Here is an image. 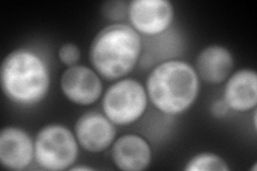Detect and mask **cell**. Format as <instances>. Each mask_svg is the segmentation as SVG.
<instances>
[{
  "label": "cell",
  "mask_w": 257,
  "mask_h": 171,
  "mask_svg": "<svg viewBox=\"0 0 257 171\" xmlns=\"http://www.w3.org/2000/svg\"><path fill=\"white\" fill-rule=\"evenodd\" d=\"M74 134L84 150L99 153L112 145L117 131L115 124L104 113L88 111L77 119Z\"/></svg>",
  "instance_id": "obj_8"
},
{
  "label": "cell",
  "mask_w": 257,
  "mask_h": 171,
  "mask_svg": "<svg viewBox=\"0 0 257 171\" xmlns=\"http://www.w3.org/2000/svg\"><path fill=\"white\" fill-rule=\"evenodd\" d=\"M234 69V56L223 45H209L196 58L195 70L199 79L207 84L219 85L226 80Z\"/></svg>",
  "instance_id": "obj_11"
},
{
  "label": "cell",
  "mask_w": 257,
  "mask_h": 171,
  "mask_svg": "<svg viewBox=\"0 0 257 171\" xmlns=\"http://www.w3.org/2000/svg\"><path fill=\"white\" fill-rule=\"evenodd\" d=\"M230 110V108L228 107L227 103L225 102L224 99H218L215 100L210 107V111L212 113V116L215 118H224L225 116L227 115L228 111Z\"/></svg>",
  "instance_id": "obj_15"
},
{
  "label": "cell",
  "mask_w": 257,
  "mask_h": 171,
  "mask_svg": "<svg viewBox=\"0 0 257 171\" xmlns=\"http://www.w3.org/2000/svg\"><path fill=\"white\" fill-rule=\"evenodd\" d=\"M141 35L132 26L115 23L101 29L90 45L89 60L94 71L107 80L131 73L142 55Z\"/></svg>",
  "instance_id": "obj_3"
},
{
  "label": "cell",
  "mask_w": 257,
  "mask_h": 171,
  "mask_svg": "<svg viewBox=\"0 0 257 171\" xmlns=\"http://www.w3.org/2000/svg\"><path fill=\"white\" fill-rule=\"evenodd\" d=\"M59 60L68 68L76 66L80 59V50L74 43H64L58 51Z\"/></svg>",
  "instance_id": "obj_14"
},
{
  "label": "cell",
  "mask_w": 257,
  "mask_h": 171,
  "mask_svg": "<svg viewBox=\"0 0 257 171\" xmlns=\"http://www.w3.org/2000/svg\"><path fill=\"white\" fill-rule=\"evenodd\" d=\"M5 95L16 105L30 107L42 102L51 86L46 61L30 48H18L6 56L0 69Z\"/></svg>",
  "instance_id": "obj_1"
},
{
  "label": "cell",
  "mask_w": 257,
  "mask_h": 171,
  "mask_svg": "<svg viewBox=\"0 0 257 171\" xmlns=\"http://www.w3.org/2000/svg\"><path fill=\"white\" fill-rule=\"evenodd\" d=\"M60 88L67 99L79 106H89L98 101L103 91L100 75L82 64L70 67L62 73Z\"/></svg>",
  "instance_id": "obj_7"
},
{
  "label": "cell",
  "mask_w": 257,
  "mask_h": 171,
  "mask_svg": "<svg viewBox=\"0 0 257 171\" xmlns=\"http://www.w3.org/2000/svg\"><path fill=\"white\" fill-rule=\"evenodd\" d=\"M199 77L194 67L182 60H166L149 73L146 81L148 99L168 116L188 110L199 93Z\"/></svg>",
  "instance_id": "obj_2"
},
{
  "label": "cell",
  "mask_w": 257,
  "mask_h": 171,
  "mask_svg": "<svg viewBox=\"0 0 257 171\" xmlns=\"http://www.w3.org/2000/svg\"><path fill=\"white\" fill-rule=\"evenodd\" d=\"M70 170H74V171H79V170H92L91 167H88V166H74V167H71Z\"/></svg>",
  "instance_id": "obj_16"
},
{
  "label": "cell",
  "mask_w": 257,
  "mask_h": 171,
  "mask_svg": "<svg viewBox=\"0 0 257 171\" xmlns=\"http://www.w3.org/2000/svg\"><path fill=\"white\" fill-rule=\"evenodd\" d=\"M79 143L75 134L58 123L47 124L38 132L35 139V159L45 170L70 169L78 157Z\"/></svg>",
  "instance_id": "obj_4"
},
{
  "label": "cell",
  "mask_w": 257,
  "mask_h": 171,
  "mask_svg": "<svg viewBox=\"0 0 257 171\" xmlns=\"http://www.w3.org/2000/svg\"><path fill=\"white\" fill-rule=\"evenodd\" d=\"M148 100L146 88L140 81L119 79L103 95V113L115 125L132 124L146 111Z\"/></svg>",
  "instance_id": "obj_5"
},
{
  "label": "cell",
  "mask_w": 257,
  "mask_h": 171,
  "mask_svg": "<svg viewBox=\"0 0 257 171\" xmlns=\"http://www.w3.org/2000/svg\"><path fill=\"white\" fill-rule=\"evenodd\" d=\"M225 102L235 111L252 110L257 104V75L251 69H241L226 79L224 88Z\"/></svg>",
  "instance_id": "obj_12"
},
{
  "label": "cell",
  "mask_w": 257,
  "mask_h": 171,
  "mask_svg": "<svg viewBox=\"0 0 257 171\" xmlns=\"http://www.w3.org/2000/svg\"><path fill=\"white\" fill-rule=\"evenodd\" d=\"M35 158V141L21 127L7 126L0 133V162L10 170L28 168Z\"/></svg>",
  "instance_id": "obj_9"
},
{
  "label": "cell",
  "mask_w": 257,
  "mask_h": 171,
  "mask_svg": "<svg viewBox=\"0 0 257 171\" xmlns=\"http://www.w3.org/2000/svg\"><path fill=\"white\" fill-rule=\"evenodd\" d=\"M174 6L168 0H133L127 4L131 26L144 36L162 35L172 26Z\"/></svg>",
  "instance_id": "obj_6"
},
{
  "label": "cell",
  "mask_w": 257,
  "mask_h": 171,
  "mask_svg": "<svg viewBox=\"0 0 257 171\" xmlns=\"http://www.w3.org/2000/svg\"><path fill=\"white\" fill-rule=\"evenodd\" d=\"M111 157L116 167L124 171H142L152 159L149 142L136 134L120 136L111 145Z\"/></svg>",
  "instance_id": "obj_10"
},
{
  "label": "cell",
  "mask_w": 257,
  "mask_h": 171,
  "mask_svg": "<svg viewBox=\"0 0 257 171\" xmlns=\"http://www.w3.org/2000/svg\"><path fill=\"white\" fill-rule=\"evenodd\" d=\"M186 171H228L229 167L218 154L211 152L198 153L188 160Z\"/></svg>",
  "instance_id": "obj_13"
}]
</instances>
